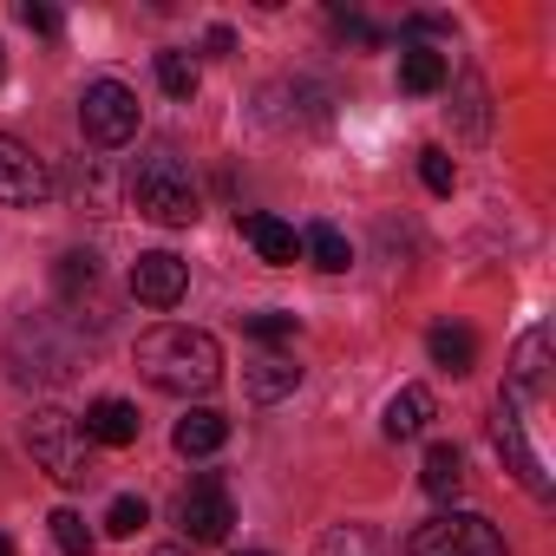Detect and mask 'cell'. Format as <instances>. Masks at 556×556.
Listing matches in <instances>:
<instances>
[{
	"instance_id": "cell-1",
	"label": "cell",
	"mask_w": 556,
	"mask_h": 556,
	"mask_svg": "<svg viewBox=\"0 0 556 556\" xmlns=\"http://www.w3.org/2000/svg\"><path fill=\"white\" fill-rule=\"evenodd\" d=\"M138 374H144L157 393L190 400V393H210V387L223 380V348H216V334H203V328L164 321V328L138 334Z\"/></svg>"
},
{
	"instance_id": "cell-2",
	"label": "cell",
	"mask_w": 556,
	"mask_h": 556,
	"mask_svg": "<svg viewBox=\"0 0 556 556\" xmlns=\"http://www.w3.org/2000/svg\"><path fill=\"white\" fill-rule=\"evenodd\" d=\"M131 203H138V216H151V223H164V229H190V223L203 216L197 177H190V164H184L170 144H157V151H144V157L131 164Z\"/></svg>"
},
{
	"instance_id": "cell-3",
	"label": "cell",
	"mask_w": 556,
	"mask_h": 556,
	"mask_svg": "<svg viewBox=\"0 0 556 556\" xmlns=\"http://www.w3.org/2000/svg\"><path fill=\"white\" fill-rule=\"evenodd\" d=\"M27 452H34V465H40V471H53V478H60V484H73V491L99 478L86 426H79L73 413H60V406H47V413H34V419H27Z\"/></svg>"
},
{
	"instance_id": "cell-4",
	"label": "cell",
	"mask_w": 556,
	"mask_h": 556,
	"mask_svg": "<svg viewBox=\"0 0 556 556\" xmlns=\"http://www.w3.org/2000/svg\"><path fill=\"white\" fill-rule=\"evenodd\" d=\"M400 556H510V549H504V536H497L491 517H478V510H439L432 523H419L406 536Z\"/></svg>"
},
{
	"instance_id": "cell-5",
	"label": "cell",
	"mask_w": 556,
	"mask_h": 556,
	"mask_svg": "<svg viewBox=\"0 0 556 556\" xmlns=\"http://www.w3.org/2000/svg\"><path fill=\"white\" fill-rule=\"evenodd\" d=\"M79 131L99 144V151H118L138 138V92L118 86V79H92L86 99H79Z\"/></svg>"
},
{
	"instance_id": "cell-6",
	"label": "cell",
	"mask_w": 556,
	"mask_h": 556,
	"mask_svg": "<svg viewBox=\"0 0 556 556\" xmlns=\"http://www.w3.org/2000/svg\"><path fill=\"white\" fill-rule=\"evenodd\" d=\"M53 203V170L34 144L0 131V210H40Z\"/></svg>"
},
{
	"instance_id": "cell-7",
	"label": "cell",
	"mask_w": 556,
	"mask_h": 556,
	"mask_svg": "<svg viewBox=\"0 0 556 556\" xmlns=\"http://www.w3.org/2000/svg\"><path fill=\"white\" fill-rule=\"evenodd\" d=\"M177 517H184V536H190V543H223V536L236 530V497H229V484H223L216 471H203V478L184 491Z\"/></svg>"
},
{
	"instance_id": "cell-8",
	"label": "cell",
	"mask_w": 556,
	"mask_h": 556,
	"mask_svg": "<svg viewBox=\"0 0 556 556\" xmlns=\"http://www.w3.org/2000/svg\"><path fill=\"white\" fill-rule=\"evenodd\" d=\"M491 439H497V452H504V471H510L530 497H549V491H556V484H549V471H543V458L530 452V439H523V426H517V406H510V400H497Z\"/></svg>"
},
{
	"instance_id": "cell-9",
	"label": "cell",
	"mask_w": 556,
	"mask_h": 556,
	"mask_svg": "<svg viewBox=\"0 0 556 556\" xmlns=\"http://www.w3.org/2000/svg\"><path fill=\"white\" fill-rule=\"evenodd\" d=\"M184 289H190V262H184V255L151 249V255H138V262H131V295H138L144 308H177V302H184Z\"/></svg>"
},
{
	"instance_id": "cell-10",
	"label": "cell",
	"mask_w": 556,
	"mask_h": 556,
	"mask_svg": "<svg viewBox=\"0 0 556 556\" xmlns=\"http://www.w3.org/2000/svg\"><path fill=\"white\" fill-rule=\"evenodd\" d=\"M242 242L262 255V262H275V268H289L295 255H302V236H295V223H282V216H242Z\"/></svg>"
},
{
	"instance_id": "cell-11",
	"label": "cell",
	"mask_w": 556,
	"mask_h": 556,
	"mask_svg": "<svg viewBox=\"0 0 556 556\" xmlns=\"http://www.w3.org/2000/svg\"><path fill=\"white\" fill-rule=\"evenodd\" d=\"M543 380H549V334L530 328V334L517 341V354H510V400H536Z\"/></svg>"
},
{
	"instance_id": "cell-12",
	"label": "cell",
	"mask_w": 556,
	"mask_h": 556,
	"mask_svg": "<svg viewBox=\"0 0 556 556\" xmlns=\"http://www.w3.org/2000/svg\"><path fill=\"white\" fill-rule=\"evenodd\" d=\"M170 445H177L184 458H210V452H223V445H229V419H223L216 406H197V413H184V419H177Z\"/></svg>"
},
{
	"instance_id": "cell-13",
	"label": "cell",
	"mask_w": 556,
	"mask_h": 556,
	"mask_svg": "<svg viewBox=\"0 0 556 556\" xmlns=\"http://www.w3.org/2000/svg\"><path fill=\"white\" fill-rule=\"evenodd\" d=\"M432 413H439V400H432V387H400L393 400H387V439H419L426 426H432Z\"/></svg>"
},
{
	"instance_id": "cell-14",
	"label": "cell",
	"mask_w": 556,
	"mask_h": 556,
	"mask_svg": "<svg viewBox=\"0 0 556 556\" xmlns=\"http://www.w3.org/2000/svg\"><path fill=\"white\" fill-rule=\"evenodd\" d=\"M86 439L92 445H131L138 439V406L131 400H92L86 406Z\"/></svg>"
},
{
	"instance_id": "cell-15",
	"label": "cell",
	"mask_w": 556,
	"mask_h": 556,
	"mask_svg": "<svg viewBox=\"0 0 556 556\" xmlns=\"http://www.w3.org/2000/svg\"><path fill=\"white\" fill-rule=\"evenodd\" d=\"M445 79H452V66H445L439 47H400V92L426 99V92H439Z\"/></svg>"
},
{
	"instance_id": "cell-16",
	"label": "cell",
	"mask_w": 556,
	"mask_h": 556,
	"mask_svg": "<svg viewBox=\"0 0 556 556\" xmlns=\"http://www.w3.org/2000/svg\"><path fill=\"white\" fill-rule=\"evenodd\" d=\"M419 484H426V497H439V504H452V497L465 491V452L439 439V445L426 452V465H419Z\"/></svg>"
},
{
	"instance_id": "cell-17",
	"label": "cell",
	"mask_w": 556,
	"mask_h": 556,
	"mask_svg": "<svg viewBox=\"0 0 556 556\" xmlns=\"http://www.w3.org/2000/svg\"><path fill=\"white\" fill-rule=\"evenodd\" d=\"M426 354H432V367H445V374H471V367H478V334L445 321V328L426 334Z\"/></svg>"
},
{
	"instance_id": "cell-18",
	"label": "cell",
	"mask_w": 556,
	"mask_h": 556,
	"mask_svg": "<svg viewBox=\"0 0 556 556\" xmlns=\"http://www.w3.org/2000/svg\"><path fill=\"white\" fill-rule=\"evenodd\" d=\"M295 387H302V367H295V361H255V367H249V380H242V393H249L255 406L289 400Z\"/></svg>"
},
{
	"instance_id": "cell-19",
	"label": "cell",
	"mask_w": 556,
	"mask_h": 556,
	"mask_svg": "<svg viewBox=\"0 0 556 556\" xmlns=\"http://www.w3.org/2000/svg\"><path fill=\"white\" fill-rule=\"evenodd\" d=\"M302 249H308V255H315V268H328V275H341V268L354 262V249H348V236H341L334 223H308Z\"/></svg>"
},
{
	"instance_id": "cell-20",
	"label": "cell",
	"mask_w": 556,
	"mask_h": 556,
	"mask_svg": "<svg viewBox=\"0 0 556 556\" xmlns=\"http://www.w3.org/2000/svg\"><path fill=\"white\" fill-rule=\"evenodd\" d=\"M47 523H53V543H60L66 556H92V543H99V536L86 530V517H79V510H66V504H60Z\"/></svg>"
},
{
	"instance_id": "cell-21",
	"label": "cell",
	"mask_w": 556,
	"mask_h": 556,
	"mask_svg": "<svg viewBox=\"0 0 556 556\" xmlns=\"http://www.w3.org/2000/svg\"><path fill=\"white\" fill-rule=\"evenodd\" d=\"M157 86H164L170 99H197V66H190L184 53H157Z\"/></svg>"
},
{
	"instance_id": "cell-22",
	"label": "cell",
	"mask_w": 556,
	"mask_h": 556,
	"mask_svg": "<svg viewBox=\"0 0 556 556\" xmlns=\"http://www.w3.org/2000/svg\"><path fill=\"white\" fill-rule=\"evenodd\" d=\"M151 523V504L144 497H112V510H105V530L112 536H138Z\"/></svg>"
},
{
	"instance_id": "cell-23",
	"label": "cell",
	"mask_w": 556,
	"mask_h": 556,
	"mask_svg": "<svg viewBox=\"0 0 556 556\" xmlns=\"http://www.w3.org/2000/svg\"><path fill=\"white\" fill-rule=\"evenodd\" d=\"M315 556H380V543H374V530H361V523H348V530H334V536H321V549Z\"/></svg>"
},
{
	"instance_id": "cell-24",
	"label": "cell",
	"mask_w": 556,
	"mask_h": 556,
	"mask_svg": "<svg viewBox=\"0 0 556 556\" xmlns=\"http://www.w3.org/2000/svg\"><path fill=\"white\" fill-rule=\"evenodd\" d=\"M419 177H426V190H432V197H452V184H458V170H452V157H445L439 144H426V151H419Z\"/></svg>"
},
{
	"instance_id": "cell-25",
	"label": "cell",
	"mask_w": 556,
	"mask_h": 556,
	"mask_svg": "<svg viewBox=\"0 0 556 556\" xmlns=\"http://www.w3.org/2000/svg\"><path fill=\"white\" fill-rule=\"evenodd\" d=\"M249 334L268 341V348L275 341H295V315H249Z\"/></svg>"
},
{
	"instance_id": "cell-26",
	"label": "cell",
	"mask_w": 556,
	"mask_h": 556,
	"mask_svg": "<svg viewBox=\"0 0 556 556\" xmlns=\"http://www.w3.org/2000/svg\"><path fill=\"white\" fill-rule=\"evenodd\" d=\"M21 21H27L34 34H60V14H53V8H34V0L21 8Z\"/></svg>"
},
{
	"instance_id": "cell-27",
	"label": "cell",
	"mask_w": 556,
	"mask_h": 556,
	"mask_svg": "<svg viewBox=\"0 0 556 556\" xmlns=\"http://www.w3.org/2000/svg\"><path fill=\"white\" fill-rule=\"evenodd\" d=\"M0 556H14V543H8V536H0Z\"/></svg>"
},
{
	"instance_id": "cell-28",
	"label": "cell",
	"mask_w": 556,
	"mask_h": 556,
	"mask_svg": "<svg viewBox=\"0 0 556 556\" xmlns=\"http://www.w3.org/2000/svg\"><path fill=\"white\" fill-rule=\"evenodd\" d=\"M242 556H268V549H242Z\"/></svg>"
},
{
	"instance_id": "cell-29",
	"label": "cell",
	"mask_w": 556,
	"mask_h": 556,
	"mask_svg": "<svg viewBox=\"0 0 556 556\" xmlns=\"http://www.w3.org/2000/svg\"><path fill=\"white\" fill-rule=\"evenodd\" d=\"M0 73H8V53H0Z\"/></svg>"
}]
</instances>
